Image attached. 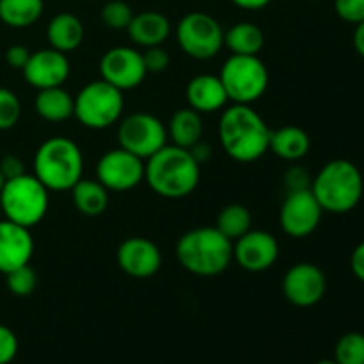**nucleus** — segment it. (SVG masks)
<instances>
[{"instance_id":"nucleus-1","label":"nucleus","mask_w":364,"mask_h":364,"mask_svg":"<svg viewBox=\"0 0 364 364\" xmlns=\"http://www.w3.org/2000/svg\"><path fill=\"white\" fill-rule=\"evenodd\" d=\"M270 128L251 105L233 103L219 121V141L224 151L240 164H251L269 151Z\"/></svg>"},{"instance_id":"nucleus-2","label":"nucleus","mask_w":364,"mask_h":364,"mask_svg":"<svg viewBox=\"0 0 364 364\" xmlns=\"http://www.w3.org/2000/svg\"><path fill=\"white\" fill-rule=\"evenodd\" d=\"M201 166L192 159L191 151L174 144L146 160L144 181L156 196L164 199H183L198 188Z\"/></svg>"},{"instance_id":"nucleus-3","label":"nucleus","mask_w":364,"mask_h":364,"mask_svg":"<svg viewBox=\"0 0 364 364\" xmlns=\"http://www.w3.org/2000/svg\"><path fill=\"white\" fill-rule=\"evenodd\" d=\"M176 258L194 276H219L233 262V242L217 228H196L181 235L176 244Z\"/></svg>"},{"instance_id":"nucleus-4","label":"nucleus","mask_w":364,"mask_h":364,"mask_svg":"<svg viewBox=\"0 0 364 364\" xmlns=\"http://www.w3.org/2000/svg\"><path fill=\"white\" fill-rule=\"evenodd\" d=\"M34 176L48 191H71L84 174L82 149L70 137H50L43 142L34 155Z\"/></svg>"},{"instance_id":"nucleus-5","label":"nucleus","mask_w":364,"mask_h":364,"mask_svg":"<svg viewBox=\"0 0 364 364\" xmlns=\"http://www.w3.org/2000/svg\"><path fill=\"white\" fill-rule=\"evenodd\" d=\"M311 192L323 212L338 215L348 213L359 205L363 198V174L350 160H331L313 178Z\"/></svg>"},{"instance_id":"nucleus-6","label":"nucleus","mask_w":364,"mask_h":364,"mask_svg":"<svg viewBox=\"0 0 364 364\" xmlns=\"http://www.w3.org/2000/svg\"><path fill=\"white\" fill-rule=\"evenodd\" d=\"M48 192L34 174L25 173L11 178L0 191V212L11 223L31 230L38 226L48 212Z\"/></svg>"},{"instance_id":"nucleus-7","label":"nucleus","mask_w":364,"mask_h":364,"mask_svg":"<svg viewBox=\"0 0 364 364\" xmlns=\"http://www.w3.org/2000/svg\"><path fill=\"white\" fill-rule=\"evenodd\" d=\"M124 110L123 91L105 80L85 84L75 96V116L89 130H105L121 121Z\"/></svg>"},{"instance_id":"nucleus-8","label":"nucleus","mask_w":364,"mask_h":364,"mask_svg":"<svg viewBox=\"0 0 364 364\" xmlns=\"http://www.w3.org/2000/svg\"><path fill=\"white\" fill-rule=\"evenodd\" d=\"M228 100L238 105H252L269 89V70L258 55H231L219 73Z\"/></svg>"},{"instance_id":"nucleus-9","label":"nucleus","mask_w":364,"mask_h":364,"mask_svg":"<svg viewBox=\"0 0 364 364\" xmlns=\"http://www.w3.org/2000/svg\"><path fill=\"white\" fill-rule=\"evenodd\" d=\"M178 46L191 59L208 60L220 53L224 46V28L217 18L203 11L185 14L176 25Z\"/></svg>"},{"instance_id":"nucleus-10","label":"nucleus","mask_w":364,"mask_h":364,"mask_svg":"<svg viewBox=\"0 0 364 364\" xmlns=\"http://www.w3.org/2000/svg\"><path fill=\"white\" fill-rule=\"evenodd\" d=\"M119 148L146 160L167 144V128L156 116L148 112L130 114L119 121L117 128Z\"/></svg>"},{"instance_id":"nucleus-11","label":"nucleus","mask_w":364,"mask_h":364,"mask_svg":"<svg viewBox=\"0 0 364 364\" xmlns=\"http://www.w3.org/2000/svg\"><path fill=\"white\" fill-rule=\"evenodd\" d=\"M146 162L123 148L103 153L96 166V180L109 192H127L144 181Z\"/></svg>"},{"instance_id":"nucleus-12","label":"nucleus","mask_w":364,"mask_h":364,"mask_svg":"<svg viewBox=\"0 0 364 364\" xmlns=\"http://www.w3.org/2000/svg\"><path fill=\"white\" fill-rule=\"evenodd\" d=\"M100 73L102 80L109 82L119 91H132L144 82L148 71L139 50L132 46H116L103 53Z\"/></svg>"},{"instance_id":"nucleus-13","label":"nucleus","mask_w":364,"mask_h":364,"mask_svg":"<svg viewBox=\"0 0 364 364\" xmlns=\"http://www.w3.org/2000/svg\"><path fill=\"white\" fill-rule=\"evenodd\" d=\"M323 210L309 191L288 192L281 205L279 223L284 233L291 238H306L318 228Z\"/></svg>"},{"instance_id":"nucleus-14","label":"nucleus","mask_w":364,"mask_h":364,"mask_svg":"<svg viewBox=\"0 0 364 364\" xmlns=\"http://www.w3.org/2000/svg\"><path fill=\"white\" fill-rule=\"evenodd\" d=\"M326 291L327 277L315 263H297L290 267L283 277L284 297L297 308H311L318 304Z\"/></svg>"},{"instance_id":"nucleus-15","label":"nucleus","mask_w":364,"mask_h":364,"mask_svg":"<svg viewBox=\"0 0 364 364\" xmlns=\"http://www.w3.org/2000/svg\"><path fill=\"white\" fill-rule=\"evenodd\" d=\"M279 258V244L272 233L249 230L233 242V259L245 272L259 274L272 269Z\"/></svg>"},{"instance_id":"nucleus-16","label":"nucleus","mask_w":364,"mask_h":364,"mask_svg":"<svg viewBox=\"0 0 364 364\" xmlns=\"http://www.w3.org/2000/svg\"><path fill=\"white\" fill-rule=\"evenodd\" d=\"M25 80L38 91L50 87H60L70 78L71 63L66 53L53 48H43L32 52L23 70Z\"/></svg>"},{"instance_id":"nucleus-17","label":"nucleus","mask_w":364,"mask_h":364,"mask_svg":"<svg viewBox=\"0 0 364 364\" xmlns=\"http://www.w3.org/2000/svg\"><path fill=\"white\" fill-rule=\"evenodd\" d=\"M117 265L127 276L148 279L162 267V252L159 245L144 237H130L117 247Z\"/></svg>"},{"instance_id":"nucleus-18","label":"nucleus","mask_w":364,"mask_h":364,"mask_svg":"<svg viewBox=\"0 0 364 364\" xmlns=\"http://www.w3.org/2000/svg\"><path fill=\"white\" fill-rule=\"evenodd\" d=\"M34 255V240L28 228L4 219L0 220V274H9L28 265Z\"/></svg>"},{"instance_id":"nucleus-19","label":"nucleus","mask_w":364,"mask_h":364,"mask_svg":"<svg viewBox=\"0 0 364 364\" xmlns=\"http://www.w3.org/2000/svg\"><path fill=\"white\" fill-rule=\"evenodd\" d=\"M187 102L199 114H212L224 109L228 100L226 89L219 75H196L187 84Z\"/></svg>"},{"instance_id":"nucleus-20","label":"nucleus","mask_w":364,"mask_h":364,"mask_svg":"<svg viewBox=\"0 0 364 364\" xmlns=\"http://www.w3.org/2000/svg\"><path fill=\"white\" fill-rule=\"evenodd\" d=\"M127 31L137 46L142 48L162 46L171 36V21L159 11H142L134 14Z\"/></svg>"},{"instance_id":"nucleus-21","label":"nucleus","mask_w":364,"mask_h":364,"mask_svg":"<svg viewBox=\"0 0 364 364\" xmlns=\"http://www.w3.org/2000/svg\"><path fill=\"white\" fill-rule=\"evenodd\" d=\"M84 23L73 13L55 14L46 27V39H48L50 48L59 50L63 53L77 50L84 41Z\"/></svg>"},{"instance_id":"nucleus-22","label":"nucleus","mask_w":364,"mask_h":364,"mask_svg":"<svg viewBox=\"0 0 364 364\" xmlns=\"http://www.w3.org/2000/svg\"><path fill=\"white\" fill-rule=\"evenodd\" d=\"M311 149V139L308 132L301 127H283L279 130L270 132L269 151H272L277 159L287 162H299L304 159Z\"/></svg>"},{"instance_id":"nucleus-23","label":"nucleus","mask_w":364,"mask_h":364,"mask_svg":"<svg viewBox=\"0 0 364 364\" xmlns=\"http://www.w3.org/2000/svg\"><path fill=\"white\" fill-rule=\"evenodd\" d=\"M34 109L48 123H63L75 116V98L60 87L41 89L34 100Z\"/></svg>"},{"instance_id":"nucleus-24","label":"nucleus","mask_w":364,"mask_h":364,"mask_svg":"<svg viewBox=\"0 0 364 364\" xmlns=\"http://www.w3.org/2000/svg\"><path fill=\"white\" fill-rule=\"evenodd\" d=\"M224 45L233 55H258L265 46V34L251 21H238L224 32Z\"/></svg>"},{"instance_id":"nucleus-25","label":"nucleus","mask_w":364,"mask_h":364,"mask_svg":"<svg viewBox=\"0 0 364 364\" xmlns=\"http://www.w3.org/2000/svg\"><path fill=\"white\" fill-rule=\"evenodd\" d=\"M167 135L174 146L180 148H192L196 142L203 139V119L201 114L194 109H180L173 114L167 127Z\"/></svg>"},{"instance_id":"nucleus-26","label":"nucleus","mask_w":364,"mask_h":364,"mask_svg":"<svg viewBox=\"0 0 364 364\" xmlns=\"http://www.w3.org/2000/svg\"><path fill=\"white\" fill-rule=\"evenodd\" d=\"M73 205L78 213L85 217H98L109 206V191L98 180H84L82 178L73 188Z\"/></svg>"},{"instance_id":"nucleus-27","label":"nucleus","mask_w":364,"mask_h":364,"mask_svg":"<svg viewBox=\"0 0 364 364\" xmlns=\"http://www.w3.org/2000/svg\"><path fill=\"white\" fill-rule=\"evenodd\" d=\"M45 11V0H0V21L11 28L32 27Z\"/></svg>"},{"instance_id":"nucleus-28","label":"nucleus","mask_w":364,"mask_h":364,"mask_svg":"<svg viewBox=\"0 0 364 364\" xmlns=\"http://www.w3.org/2000/svg\"><path fill=\"white\" fill-rule=\"evenodd\" d=\"M252 226V215L244 205H228L217 215L215 228L231 242L244 237Z\"/></svg>"},{"instance_id":"nucleus-29","label":"nucleus","mask_w":364,"mask_h":364,"mask_svg":"<svg viewBox=\"0 0 364 364\" xmlns=\"http://www.w3.org/2000/svg\"><path fill=\"white\" fill-rule=\"evenodd\" d=\"M334 361L338 364H364V334H343L334 348Z\"/></svg>"},{"instance_id":"nucleus-30","label":"nucleus","mask_w":364,"mask_h":364,"mask_svg":"<svg viewBox=\"0 0 364 364\" xmlns=\"http://www.w3.org/2000/svg\"><path fill=\"white\" fill-rule=\"evenodd\" d=\"M100 18L110 31H127L134 18V11L124 0H109L103 4Z\"/></svg>"},{"instance_id":"nucleus-31","label":"nucleus","mask_w":364,"mask_h":364,"mask_svg":"<svg viewBox=\"0 0 364 364\" xmlns=\"http://www.w3.org/2000/svg\"><path fill=\"white\" fill-rule=\"evenodd\" d=\"M6 284L7 290L16 297H28L38 288V274L31 265L18 267L6 274Z\"/></svg>"},{"instance_id":"nucleus-32","label":"nucleus","mask_w":364,"mask_h":364,"mask_svg":"<svg viewBox=\"0 0 364 364\" xmlns=\"http://www.w3.org/2000/svg\"><path fill=\"white\" fill-rule=\"evenodd\" d=\"M21 116V103L11 89L0 87V132L11 130Z\"/></svg>"},{"instance_id":"nucleus-33","label":"nucleus","mask_w":364,"mask_h":364,"mask_svg":"<svg viewBox=\"0 0 364 364\" xmlns=\"http://www.w3.org/2000/svg\"><path fill=\"white\" fill-rule=\"evenodd\" d=\"M334 11L347 23H361L364 20V0H334Z\"/></svg>"},{"instance_id":"nucleus-34","label":"nucleus","mask_w":364,"mask_h":364,"mask_svg":"<svg viewBox=\"0 0 364 364\" xmlns=\"http://www.w3.org/2000/svg\"><path fill=\"white\" fill-rule=\"evenodd\" d=\"M144 66L148 73H164L171 64V55L162 46H151L142 52Z\"/></svg>"},{"instance_id":"nucleus-35","label":"nucleus","mask_w":364,"mask_h":364,"mask_svg":"<svg viewBox=\"0 0 364 364\" xmlns=\"http://www.w3.org/2000/svg\"><path fill=\"white\" fill-rule=\"evenodd\" d=\"M313 183V176L309 174L308 169L302 166H291L290 169L284 173V187L288 192H299V191H309Z\"/></svg>"},{"instance_id":"nucleus-36","label":"nucleus","mask_w":364,"mask_h":364,"mask_svg":"<svg viewBox=\"0 0 364 364\" xmlns=\"http://www.w3.org/2000/svg\"><path fill=\"white\" fill-rule=\"evenodd\" d=\"M18 354V338L9 327L0 323V364H9Z\"/></svg>"},{"instance_id":"nucleus-37","label":"nucleus","mask_w":364,"mask_h":364,"mask_svg":"<svg viewBox=\"0 0 364 364\" xmlns=\"http://www.w3.org/2000/svg\"><path fill=\"white\" fill-rule=\"evenodd\" d=\"M32 52H28L27 46L23 45H13L6 50V63L9 64L13 70H23L25 64L28 63V57Z\"/></svg>"},{"instance_id":"nucleus-38","label":"nucleus","mask_w":364,"mask_h":364,"mask_svg":"<svg viewBox=\"0 0 364 364\" xmlns=\"http://www.w3.org/2000/svg\"><path fill=\"white\" fill-rule=\"evenodd\" d=\"M0 171H2L4 178L11 180V178H16L25 174V166L16 155H6L0 160Z\"/></svg>"},{"instance_id":"nucleus-39","label":"nucleus","mask_w":364,"mask_h":364,"mask_svg":"<svg viewBox=\"0 0 364 364\" xmlns=\"http://www.w3.org/2000/svg\"><path fill=\"white\" fill-rule=\"evenodd\" d=\"M350 269L352 272H354V276L358 277L361 283H364V242H361V244L352 251Z\"/></svg>"},{"instance_id":"nucleus-40","label":"nucleus","mask_w":364,"mask_h":364,"mask_svg":"<svg viewBox=\"0 0 364 364\" xmlns=\"http://www.w3.org/2000/svg\"><path fill=\"white\" fill-rule=\"evenodd\" d=\"M188 151H191L192 159H194L196 162L199 164V166H203V164H206L210 159H212L213 149H212V146H210V144L199 141V142H196L192 148H188Z\"/></svg>"},{"instance_id":"nucleus-41","label":"nucleus","mask_w":364,"mask_h":364,"mask_svg":"<svg viewBox=\"0 0 364 364\" xmlns=\"http://www.w3.org/2000/svg\"><path fill=\"white\" fill-rule=\"evenodd\" d=\"M231 2H233L237 7H240V9L258 11V9H263V7L269 6L272 0H231Z\"/></svg>"},{"instance_id":"nucleus-42","label":"nucleus","mask_w":364,"mask_h":364,"mask_svg":"<svg viewBox=\"0 0 364 364\" xmlns=\"http://www.w3.org/2000/svg\"><path fill=\"white\" fill-rule=\"evenodd\" d=\"M354 48L355 52L364 59V20L361 23L355 25V31H354Z\"/></svg>"},{"instance_id":"nucleus-43","label":"nucleus","mask_w":364,"mask_h":364,"mask_svg":"<svg viewBox=\"0 0 364 364\" xmlns=\"http://www.w3.org/2000/svg\"><path fill=\"white\" fill-rule=\"evenodd\" d=\"M4 183H6V178H4V174H2V171H0V191H2V187H4Z\"/></svg>"},{"instance_id":"nucleus-44","label":"nucleus","mask_w":364,"mask_h":364,"mask_svg":"<svg viewBox=\"0 0 364 364\" xmlns=\"http://www.w3.org/2000/svg\"><path fill=\"white\" fill-rule=\"evenodd\" d=\"M315 364H338L336 361H318V363H315Z\"/></svg>"},{"instance_id":"nucleus-45","label":"nucleus","mask_w":364,"mask_h":364,"mask_svg":"<svg viewBox=\"0 0 364 364\" xmlns=\"http://www.w3.org/2000/svg\"><path fill=\"white\" fill-rule=\"evenodd\" d=\"M313 2H316V0H313Z\"/></svg>"}]
</instances>
